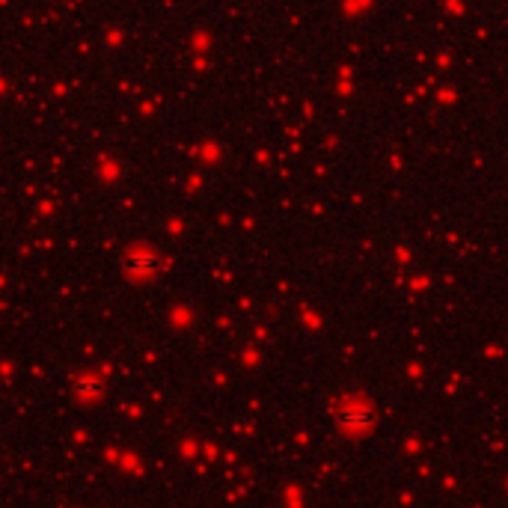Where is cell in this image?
Listing matches in <instances>:
<instances>
[{
    "mask_svg": "<svg viewBox=\"0 0 508 508\" xmlns=\"http://www.w3.org/2000/svg\"><path fill=\"white\" fill-rule=\"evenodd\" d=\"M339 422L345 428H366L375 422V416H372V411H366V407H348V411L339 413Z\"/></svg>",
    "mask_w": 508,
    "mask_h": 508,
    "instance_id": "cell-1",
    "label": "cell"
},
{
    "mask_svg": "<svg viewBox=\"0 0 508 508\" xmlns=\"http://www.w3.org/2000/svg\"><path fill=\"white\" fill-rule=\"evenodd\" d=\"M72 386H75V393H77V395H98V393L104 390L102 381H98V377H89V375H86V377H77V381H75Z\"/></svg>",
    "mask_w": 508,
    "mask_h": 508,
    "instance_id": "cell-2",
    "label": "cell"
}]
</instances>
